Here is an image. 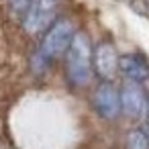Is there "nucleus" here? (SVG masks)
<instances>
[{
	"mask_svg": "<svg viewBox=\"0 0 149 149\" xmlns=\"http://www.w3.org/2000/svg\"><path fill=\"white\" fill-rule=\"evenodd\" d=\"M74 37V25L65 19H59L57 23H53V27L47 31L39 51L33 57V70L35 72H43L47 70V65L57 59L63 51H68L70 41Z\"/></svg>",
	"mask_w": 149,
	"mask_h": 149,
	"instance_id": "1",
	"label": "nucleus"
},
{
	"mask_svg": "<svg viewBox=\"0 0 149 149\" xmlns=\"http://www.w3.org/2000/svg\"><path fill=\"white\" fill-rule=\"evenodd\" d=\"M68 76L76 86H84L92 78V49L84 33H74L68 47Z\"/></svg>",
	"mask_w": 149,
	"mask_h": 149,
	"instance_id": "2",
	"label": "nucleus"
},
{
	"mask_svg": "<svg viewBox=\"0 0 149 149\" xmlns=\"http://www.w3.org/2000/svg\"><path fill=\"white\" fill-rule=\"evenodd\" d=\"M57 4H59V0H31V4L25 13V21H23L25 29L29 33L43 31L51 23Z\"/></svg>",
	"mask_w": 149,
	"mask_h": 149,
	"instance_id": "3",
	"label": "nucleus"
},
{
	"mask_svg": "<svg viewBox=\"0 0 149 149\" xmlns=\"http://www.w3.org/2000/svg\"><path fill=\"white\" fill-rule=\"evenodd\" d=\"M118 100H120V106L127 112V116H141L145 110V92H143L141 84H137V82H127L120 88Z\"/></svg>",
	"mask_w": 149,
	"mask_h": 149,
	"instance_id": "4",
	"label": "nucleus"
},
{
	"mask_svg": "<svg viewBox=\"0 0 149 149\" xmlns=\"http://www.w3.org/2000/svg\"><path fill=\"white\" fill-rule=\"evenodd\" d=\"M94 108L100 116L104 118H114L118 114V108H120V100H118V94L116 90L110 86V84H102L96 94H94Z\"/></svg>",
	"mask_w": 149,
	"mask_h": 149,
	"instance_id": "5",
	"label": "nucleus"
},
{
	"mask_svg": "<svg viewBox=\"0 0 149 149\" xmlns=\"http://www.w3.org/2000/svg\"><path fill=\"white\" fill-rule=\"evenodd\" d=\"M92 59H94V65L102 78H112L114 72L118 70V57H116V51L110 43H100L94 49Z\"/></svg>",
	"mask_w": 149,
	"mask_h": 149,
	"instance_id": "6",
	"label": "nucleus"
},
{
	"mask_svg": "<svg viewBox=\"0 0 149 149\" xmlns=\"http://www.w3.org/2000/svg\"><path fill=\"white\" fill-rule=\"evenodd\" d=\"M118 68L120 72L129 78V82H143L149 78V68L145 63V59L141 55H135V53H127V55H120L118 57Z\"/></svg>",
	"mask_w": 149,
	"mask_h": 149,
	"instance_id": "7",
	"label": "nucleus"
},
{
	"mask_svg": "<svg viewBox=\"0 0 149 149\" xmlns=\"http://www.w3.org/2000/svg\"><path fill=\"white\" fill-rule=\"evenodd\" d=\"M127 145H129V149H149V135L143 131H131Z\"/></svg>",
	"mask_w": 149,
	"mask_h": 149,
	"instance_id": "8",
	"label": "nucleus"
},
{
	"mask_svg": "<svg viewBox=\"0 0 149 149\" xmlns=\"http://www.w3.org/2000/svg\"><path fill=\"white\" fill-rule=\"evenodd\" d=\"M29 4H31V0H10V8L15 15H25Z\"/></svg>",
	"mask_w": 149,
	"mask_h": 149,
	"instance_id": "9",
	"label": "nucleus"
},
{
	"mask_svg": "<svg viewBox=\"0 0 149 149\" xmlns=\"http://www.w3.org/2000/svg\"><path fill=\"white\" fill-rule=\"evenodd\" d=\"M147 114H149V108H147ZM147 129H149V116H147Z\"/></svg>",
	"mask_w": 149,
	"mask_h": 149,
	"instance_id": "10",
	"label": "nucleus"
}]
</instances>
